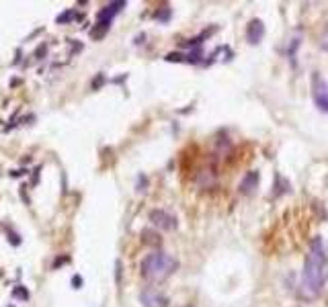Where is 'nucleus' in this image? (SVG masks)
<instances>
[{
	"label": "nucleus",
	"mask_w": 328,
	"mask_h": 307,
	"mask_svg": "<svg viewBox=\"0 0 328 307\" xmlns=\"http://www.w3.org/2000/svg\"><path fill=\"white\" fill-rule=\"evenodd\" d=\"M265 37V25H262L261 18H252L246 27V39H248L250 45H259Z\"/></svg>",
	"instance_id": "nucleus-7"
},
{
	"label": "nucleus",
	"mask_w": 328,
	"mask_h": 307,
	"mask_svg": "<svg viewBox=\"0 0 328 307\" xmlns=\"http://www.w3.org/2000/svg\"><path fill=\"white\" fill-rule=\"evenodd\" d=\"M164 60L166 62H185V53H166L164 55Z\"/></svg>",
	"instance_id": "nucleus-11"
},
{
	"label": "nucleus",
	"mask_w": 328,
	"mask_h": 307,
	"mask_svg": "<svg viewBox=\"0 0 328 307\" xmlns=\"http://www.w3.org/2000/svg\"><path fill=\"white\" fill-rule=\"evenodd\" d=\"M238 189H240V193H242V194H252L254 191L259 189V172H257V170H252V172L246 174L244 178L240 180Z\"/></svg>",
	"instance_id": "nucleus-8"
},
{
	"label": "nucleus",
	"mask_w": 328,
	"mask_h": 307,
	"mask_svg": "<svg viewBox=\"0 0 328 307\" xmlns=\"http://www.w3.org/2000/svg\"><path fill=\"white\" fill-rule=\"evenodd\" d=\"M150 221L156 227L164 229V231H172V229H177V226H179L177 217L170 215V213H166V211H162V209H152L150 211Z\"/></svg>",
	"instance_id": "nucleus-5"
},
{
	"label": "nucleus",
	"mask_w": 328,
	"mask_h": 307,
	"mask_svg": "<svg viewBox=\"0 0 328 307\" xmlns=\"http://www.w3.org/2000/svg\"><path fill=\"white\" fill-rule=\"evenodd\" d=\"M15 297H19V299H29V293L25 291V287H16V289L13 291Z\"/></svg>",
	"instance_id": "nucleus-12"
},
{
	"label": "nucleus",
	"mask_w": 328,
	"mask_h": 307,
	"mask_svg": "<svg viewBox=\"0 0 328 307\" xmlns=\"http://www.w3.org/2000/svg\"><path fill=\"white\" fill-rule=\"evenodd\" d=\"M72 285H74V289H80V285H82V278H80V276H74V278H72Z\"/></svg>",
	"instance_id": "nucleus-14"
},
{
	"label": "nucleus",
	"mask_w": 328,
	"mask_h": 307,
	"mask_svg": "<svg viewBox=\"0 0 328 307\" xmlns=\"http://www.w3.org/2000/svg\"><path fill=\"white\" fill-rule=\"evenodd\" d=\"M72 18H74V11H66V13H62L58 18H56V23L62 25V23H70Z\"/></svg>",
	"instance_id": "nucleus-10"
},
{
	"label": "nucleus",
	"mask_w": 328,
	"mask_h": 307,
	"mask_svg": "<svg viewBox=\"0 0 328 307\" xmlns=\"http://www.w3.org/2000/svg\"><path fill=\"white\" fill-rule=\"evenodd\" d=\"M177 258L168 254V252H162V250H156V252H150L142 260L140 264V271L142 276L150 283H162L164 278H168L172 273L177 271Z\"/></svg>",
	"instance_id": "nucleus-2"
},
{
	"label": "nucleus",
	"mask_w": 328,
	"mask_h": 307,
	"mask_svg": "<svg viewBox=\"0 0 328 307\" xmlns=\"http://www.w3.org/2000/svg\"><path fill=\"white\" fill-rule=\"evenodd\" d=\"M156 18H160V21H168V18H170V8H168V6H164L162 11L156 15Z\"/></svg>",
	"instance_id": "nucleus-13"
},
{
	"label": "nucleus",
	"mask_w": 328,
	"mask_h": 307,
	"mask_svg": "<svg viewBox=\"0 0 328 307\" xmlns=\"http://www.w3.org/2000/svg\"><path fill=\"white\" fill-rule=\"evenodd\" d=\"M121 8H125V0H117V2H109L101 13L97 15V27H103L109 31V25H111L113 16L121 13Z\"/></svg>",
	"instance_id": "nucleus-4"
},
{
	"label": "nucleus",
	"mask_w": 328,
	"mask_h": 307,
	"mask_svg": "<svg viewBox=\"0 0 328 307\" xmlns=\"http://www.w3.org/2000/svg\"><path fill=\"white\" fill-rule=\"evenodd\" d=\"M103 82H105V78H103V76H97V78H95V82H93V88H97L98 84H103Z\"/></svg>",
	"instance_id": "nucleus-16"
},
{
	"label": "nucleus",
	"mask_w": 328,
	"mask_h": 307,
	"mask_svg": "<svg viewBox=\"0 0 328 307\" xmlns=\"http://www.w3.org/2000/svg\"><path fill=\"white\" fill-rule=\"evenodd\" d=\"M326 281H328V250L324 240L320 236H316L310 242V248L306 254L302 283H299V295L306 301L316 299L324 291Z\"/></svg>",
	"instance_id": "nucleus-1"
},
{
	"label": "nucleus",
	"mask_w": 328,
	"mask_h": 307,
	"mask_svg": "<svg viewBox=\"0 0 328 307\" xmlns=\"http://www.w3.org/2000/svg\"><path fill=\"white\" fill-rule=\"evenodd\" d=\"M312 98H314V105L328 113V84L324 82L322 76H316L312 78Z\"/></svg>",
	"instance_id": "nucleus-3"
},
{
	"label": "nucleus",
	"mask_w": 328,
	"mask_h": 307,
	"mask_svg": "<svg viewBox=\"0 0 328 307\" xmlns=\"http://www.w3.org/2000/svg\"><path fill=\"white\" fill-rule=\"evenodd\" d=\"M140 303L144 307H168V297L156 289H146L140 293Z\"/></svg>",
	"instance_id": "nucleus-6"
},
{
	"label": "nucleus",
	"mask_w": 328,
	"mask_h": 307,
	"mask_svg": "<svg viewBox=\"0 0 328 307\" xmlns=\"http://www.w3.org/2000/svg\"><path fill=\"white\" fill-rule=\"evenodd\" d=\"M11 244H13V246H15V244L19 246V244H21V238H19V236H15V234H11Z\"/></svg>",
	"instance_id": "nucleus-15"
},
{
	"label": "nucleus",
	"mask_w": 328,
	"mask_h": 307,
	"mask_svg": "<svg viewBox=\"0 0 328 307\" xmlns=\"http://www.w3.org/2000/svg\"><path fill=\"white\" fill-rule=\"evenodd\" d=\"M142 238L146 244H152V246H160V236L156 234V231H150V229H144L142 231Z\"/></svg>",
	"instance_id": "nucleus-9"
}]
</instances>
